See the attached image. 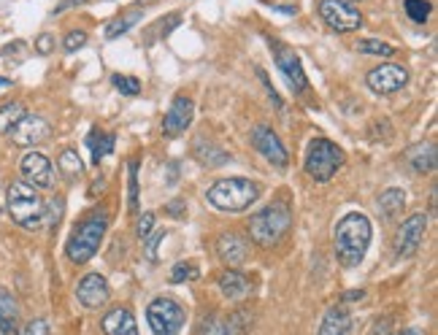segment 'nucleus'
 Listing matches in <instances>:
<instances>
[{"instance_id": "f257e3e1", "label": "nucleus", "mask_w": 438, "mask_h": 335, "mask_svg": "<svg viewBox=\"0 0 438 335\" xmlns=\"http://www.w3.org/2000/svg\"><path fill=\"white\" fill-rule=\"evenodd\" d=\"M371 238H374V228H371V219L365 213L360 211L344 213L338 219V225H335V235H333L338 262L344 268H357L365 259Z\"/></svg>"}, {"instance_id": "f03ea898", "label": "nucleus", "mask_w": 438, "mask_h": 335, "mask_svg": "<svg viewBox=\"0 0 438 335\" xmlns=\"http://www.w3.org/2000/svg\"><path fill=\"white\" fill-rule=\"evenodd\" d=\"M106 230H108V211L103 208H98V211L87 213L79 225L74 228L71 233V238H68V244H65V254L68 259L74 262V265H84V262H90L95 254H98V249L103 244V238H106Z\"/></svg>"}, {"instance_id": "7ed1b4c3", "label": "nucleus", "mask_w": 438, "mask_h": 335, "mask_svg": "<svg viewBox=\"0 0 438 335\" xmlns=\"http://www.w3.org/2000/svg\"><path fill=\"white\" fill-rule=\"evenodd\" d=\"M292 225V211H289L287 200H273L268 206H263L260 211L252 213L249 219V238L263 249H273Z\"/></svg>"}, {"instance_id": "20e7f679", "label": "nucleus", "mask_w": 438, "mask_h": 335, "mask_svg": "<svg viewBox=\"0 0 438 335\" xmlns=\"http://www.w3.org/2000/svg\"><path fill=\"white\" fill-rule=\"evenodd\" d=\"M257 198H260V184L252 182V179H241V176H236V179H219L206 192L209 206L222 213L246 211Z\"/></svg>"}, {"instance_id": "39448f33", "label": "nucleus", "mask_w": 438, "mask_h": 335, "mask_svg": "<svg viewBox=\"0 0 438 335\" xmlns=\"http://www.w3.org/2000/svg\"><path fill=\"white\" fill-rule=\"evenodd\" d=\"M6 206L8 213L19 228L38 230L44 228V200L38 195V189H33L30 184L14 182L6 192Z\"/></svg>"}, {"instance_id": "423d86ee", "label": "nucleus", "mask_w": 438, "mask_h": 335, "mask_svg": "<svg viewBox=\"0 0 438 335\" xmlns=\"http://www.w3.org/2000/svg\"><path fill=\"white\" fill-rule=\"evenodd\" d=\"M341 165H344V152H341L333 141H328V138H314V141L309 143V152H306V173H309L317 184L330 182Z\"/></svg>"}, {"instance_id": "0eeeda50", "label": "nucleus", "mask_w": 438, "mask_h": 335, "mask_svg": "<svg viewBox=\"0 0 438 335\" xmlns=\"http://www.w3.org/2000/svg\"><path fill=\"white\" fill-rule=\"evenodd\" d=\"M146 322L154 335H179L184 327V305L160 295L146 305Z\"/></svg>"}, {"instance_id": "6e6552de", "label": "nucleus", "mask_w": 438, "mask_h": 335, "mask_svg": "<svg viewBox=\"0 0 438 335\" xmlns=\"http://www.w3.org/2000/svg\"><path fill=\"white\" fill-rule=\"evenodd\" d=\"M319 16L335 33L360 30V25H363V14L344 0H319Z\"/></svg>"}, {"instance_id": "1a4fd4ad", "label": "nucleus", "mask_w": 438, "mask_h": 335, "mask_svg": "<svg viewBox=\"0 0 438 335\" xmlns=\"http://www.w3.org/2000/svg\"><path fill=\"white\" fill-rule=\"evenodd\" d=\"M425 230H427V216L425 213H411L406 222L398 228V233H395V257H414L417 249L425 241Z\"/></svg>"}, {"instance_id": "9d476101", "label": "nucleus", "mask_w": 438, "mask_h": 335, "mask_svg": "<svg viewBox=\"0 0 438 335\" xmlns=\"http://www.w3.org/2000/svg\"><path fill=\"white\" fill-rule=\"evenodd\" d=\"M252 314L249 311H236L230 319L219 317V314H206L197 322V335H246L252 327Z\"/></svg>"}, {"instance_id": "9b49d317", "label": "nucleus", "mask_w": 438, "mask_h": 335, "mask_svg": "<svg viewBox=\"0 0 438 335\" xmlns=\"http://www.w3.org/2000/svg\"><path fill=\"white\" fill-rule=\"evenodd\" d=\"M368 90L376 92V95H395L398 90H403L408 84V71L403 65H395V62H384L374 68L368 76H365Z\"/></svg>"}, {"instance_id": "f8f14e48", "label": "nucleus", "mask_w": 438, "mask_h": 335, "mask_svg": "<svg viewBox=\"0 0 438 335\" xmlns=\"http://www.w3.org/2000/svg\"><path fill=\"white\" fill-rule=\"evenodd\" d=\"M19 173L25 184H30L33 189H52L54 187V168L49 163V157L41 152H28L19 160Z\"/></svg>"}, {"instance_id": "ddd939ff", "label": "nucleus", "mask_w": 438, "mask_h": 335, "mask_svg": "<svg viewBox=\"0 0 438 335\" xmlns=\"http://www.w3.org/2000/svg\"><path fill=\"white\" fill-rule=\"evenodd\" d=\"M252 146H255L257 152L263 154L271 165H276L279 170H287L289 154H287V149H284V143L279 141V136L273 133L271 127L257 124L255 130H252Z\"/></svg>"}, {"instance_id": "4468645a", "label": "nucleus", "mask_w": 438, "mask_h": 335, "mask_svg": "<svg viewBox=\"0 0 438 335\" xmlns=\"http://www.w3.org/2000/svg\"><path fill=\"white\" fill-rule=\"evenodd\" d=\"M11 141H14L16 146H38V143H46L49 136H52V124L46 122L44 117H38V114H25L16 127L8 133Z\"/></svg>"}, {"instance_id": "2eb2a0df", "label": "nucleus", "mask_w": 438, "mask_h": 335, "mask_svg": "<svg viewBox=\"0 0 438 335\" xmlns=\"http://www.w3.org/2000/svg\"><path fill=\"white\" fill-rule=\"evenodd\" d=\"M273 54H276V65H279V71H282L284 78H287L289 90L292 92H306L309 90V78H306V71H303L301 57H298L289 46L279 44V41H273Z\"/></svg>"}, {"instance_id": "dca6fc26", "label": "nucleus", "mask_w": 438, "mask_h": 335, "mask_svg": "<svg viewBox=\"0 0 438 335\" xmlns=\"http://www.w3.org/2000/svg\"><path fill=\"white\" fill-rule=\"evenodd\" d=\"M192 117H195V103H192V98H187V95H176L173 103H171V108L166 111L163 133H166L168 138L182 136L184 130L190 127V122H192Z\"/></svg>"}, {"instance_id": "f3484780", "label": "nucleus", "mask_w": 438, "mask_h": 335, "mask_svg": "<svg viewBox=\"0 0 438 335\" xmlns=\"http://www.w3.org/2000/svg\"><path fill=\"white\" fill-rule=\"evenodd\" d=\"M76 298L84 308H103L111 298V287L100 274H87L76 287Z\"/></svg>"}, {"instance_id": "a211bd4d", "label": "nucleus", "mask_w": 438, "mask_h": 335, "mask_svg": "<svg viewBox=\"0 0 438 335\" xmlns=\"http://www.w3.org/2000/svg\"><path fill=\"white\" fill-rule=\"evenodd\" d=\"M217 257L222 259L227 268H238L249 257V241L238 233H222L217 238Z\"/></svg>"}, {"instance_id": "6ab92c4d", "label": "nucleus", "mask_w": 438, "mask_h": 335, "mask_svg": "<svg viewBox=\"0 0 438 335\" xmlns=\"http://www.w3.org/2000/svg\"><path fill=\"white\" fill-rule=\"evenodd\" d=\"M217 284H219V292L225 295L227 300H243V298L252 295V281H249V276L241 274V271H236V268H227L225 274L217 278Z\"/></svg>"}, {"instance_id": "aec40b11", "label": "nucleus", "mask_w": 438, "mask_h": 335, "mask_svg": "<svg viewBox=\"0 0 438 335\" xmlns=\"http://www.w3.org/2000/svg\"><path fill=\"white\" fill-rule=\"evenodd\" d=\"M317 335H352V314L344 305H330L319 322Z\"/></svg>"}, {"instance_id": "412c9836", "label": "nucleus", "mask_w": 438, "mask_h": 335, "mask_svg": "<svg viewBox=\"0 0 438 335\" xmlns=\"http://www.w3.org/2000/svg\"><path fill=\"white\" fill-rule=\"evenodd\" d=\"M0 333L19 335V303L8 290L0 287Z\"/></svg>"}, {"instance_id": "4be33fe9", "label": "nucleus", "mask_w": 438, "mask_h": 335, "mask_svg": "<svg viewBox=\"0 0 438 335\" xmlns=\"http://www.w3.org/2000/svg\"><path fill=\"white\" fill-rule=\"evenodd\" d=\"M192 157H195L200 165H206V168H219V165H225L227 160H230L225 149H219L217 143L206 141L203 136L195 138V143H192Z\"/></svg>"}, {"instance_id": "5701e85b", "label": "nucleus", "mask_w": 438, "mask_h": 335, "mask_svg": "<svg viewBox=\"0 0 438 335\" xmlns=\"http://www.w3.org/2000/svg\"><path fill=\"white\" fill-rule=\"evenodd\" d=\"M100 330L106 335H127L130 330H136V317L127 308H111L100 319Z\"/></svg>"}, {"instance_id": "b1692460", "label": "nucleus", "mask_w": 438, "mask_h": 335, "mask_svg": "<svg viewBox=\"0 0 438 335\" xmlns=\"http://www.w3.org/2000/svg\"><path fill=\"white\" fill-rule=\"evenodd\" d=\"M403 206H406V192L403 189H398V187H390V189H384L381 195H379V203H376V211L381 219H395L398 213L403 211Z\"/></svg>"}, {"instance_id": "393cba45", "label": "nucleus", "mask_w": 438, "mask_h": 335, "mask_svg": "<svg viewBox=\"0 0 438 335\" xmlns=\"http://www.w3.org/2000/svg\"><path fill=\"white\" fill-rule=\"evenodd\" d=\"M141 16H144V11L141 8H127L125 14H120V16H114L111 22L106 25V30H103V35H106L108 41H114V38H120V35H125V33L130 30L133 25H138L141 22Z\"/></svg>"}, {"instance_id": "a878e982", "label": "nucleus", "mask_w": 438, "mask_h": 335, "mask_svg": "<svg viewBox=\"0 0 438 335\" xmlns=\"http://www.w3.org/2000/svg\"><path fill=\"white\" fill-rule=\"evenodd\" d=\"M408 163L417 173H430L436 168V143H420L408 152Z\"/></svg>"}, {"instance_id": "bb28decb", "label": "nucleus", "mask_w": 438, "mask_h": 335, "mask_svg": "<svg viewBox=\"0 0 438 335\" xmlns=\"http://www.w3.org/2000/svg\"><path fill=\"white\" fill-rule=\"evenodd\" d=\"M87 146L92 149V163H100L106 154L114 152V136L100 133V130H92L87 136Z\"/></svg>"}, {"instance_id": "cd10ccee", "label": "nucleus", "mask_w": 438, "mask_h": 335, "mask_svg": "<svg viewBox=\"0 0 438 335\" xmlns=\"http://www.w3.org/2000/svg\"><path fill=\"white\" fill-rule=\"evenodd\" d=\"M25 114H28V108L19 100H8L6 106H0V133H11Z\"/></svg>"}, {"instance_id": "c85d7f7f", "label": "nucleus", "mask_w": 438, "mask_h": 335, "mask_svg": "<svg viewBox=\"0 0 438 335\" xmlns=\"http://www.w3.org/2000/svg\"><path fill=\"white\" fill-rule=\"evenodd\" d=\"M57 168H60V173L65 176V179H79L81 173H84V163H81V157H79V152H74V149H65V152L60 154V160H57Z\"/></svg>"}, {"instance_id": "c756f323", "label": "nucleus", "mask_w": 438, "mask_h": 335, "mask_svg": "<svg viewBox=\"0 0 438 335\" xmlns=\"http://www.w3.org/2000/svg\"><path fill=\"white\" fill-rule=\"evenodd\" d=\"M357 52L360 54H371V57H393L395 46L384 44V41H376V38H365L357 44Z\"/></svg>"}, {"instance_id": "7c9ffc66", "label": "nucleus", "mask_w": 438, "mask_h": 335, "mask_svg": "<svg viewBox=\"0 0 438 335\" xmlns=\"http://www.w3.org/2000/svg\"><path fill=\"white\" fill-rule=\"evenodd\" d=\"M403 11L411 22H417V25H422L427 22V16H430V3L427 0H406L403 3Z\"/></svg>"}, {"instance_id": "2f4dec72", "label": "nucleus", "mask_w": 438, "mask_h": 335, "mask_svg": "<svg viewBox=\"0 0 438 335\" xmlns=\"http://www.w3.org/2000/svg\"><path fill=\"white\" fill-rule=\"evenodd\" d=\"M200 271L195 262H176L171 271V284H184V281H195Z\"/></svg>"}, {"instance_id": "473e14b6", "label": "nucleus", "mask_w": 438, "mask_h": 335, "mask_svg": "<svg viewBox=\"0 0 438 335\" xmlns=\"http://www.w3.org/2000/svg\"><path fill=\"white\" fill-rule=\"evenodd\" d=\"M127 184H130V195H127V208L138 211V160H130L127 165Z\"/></svg>"}, {"instance_id": "72a5a7b5", "label": "nucleus", "mask_w": 438, "mask_h": 335, "mask_svg": "<svg viewBox=\"0 0 438 335\" xmlns=\"http://www.w3.org/2000/svg\"><path fill=\"white\" fill-rule=\"evenodd\" d=\"M114 87L122 92V95H127V98H136L138 92H141V81L136 76H125V74H114Z\"/></svg>"}, {"instance_id": "f704fd0d", "label": "nucleus", "mask_w": 438, "mask_h": 335, "mask_svg": "<svg viewBox=\"0 0 438 335\" xmlns=\"http://www.w3.org/2000/svg\"><path fill=\"white\" fill-rule=\"evenodd\" d=\"M62 198H52L49 203H44V225H49V228H54L57 222L62 219Z\"/></svg>"}, {"instance_id": "c9c22d12", "label": "nucleus", "mask_w": 438, "mask_h": 335, "mask_svg": "<svg viewBox=\"0 0 438 335\" xmlns=\"http://www.w3.org/2000/svg\"><path fill=\"white\" fill-rule=\"evenodd\" d=\"M182 25V14H168V16H163L154 28H151V33H157L160 38H166V35H171V33L176 30Z\"/></svg>"}, {"instance_id": "e433bc0d", "label": "nucleus", "mask_w": 438, "mask_h": 335, "mask_svg": "<svg viewBox=\"0 0 438 335\" xmlns=\"http://www.w3.org/2000/svg\"><path fill=\"white\" fill-rule=\"evenodd\" d=\"M84 44H87V33L84 30H71L68 35H65V41H62V49H65L68 54H74V52H79Z\"/></svg>"}, {"instance_id": "4c0bfd02", "label": "nucleus", "mask_w": 438, "mask_h": 335, "mask_svg": "<svg viewBox=\"0 0 438 335\" xmlns=\"http://www.w3.org/2000/svg\"><path fill=\"white\" fill-rule=\"evenodd\" d=\"M19 335H52V327H49V322L44 317H35V319H30L25 324V330Z\"/></svg>"}, {"instance_id": "58836bf2", "label": "nucleus", "mask_w": 438, "mask_h": 335, "mask_svg": "<svg viewBox=\"0 0 438 335\" xmlns=\"http://www.w3.org/2000/svg\"><path fill=\"white\" fill-rule=\"evenodd\" d=\"M52 49H54V35L52 33H41L35 38V52L38 54H52Z\"/></svg>"}, {"instance_id": "ea45409f", "label": "nucleus", "mask_w": 438, "mask_h": 335, "mask_svg": "<svg viewBox=\"0 0 438 335\" xmlns=\"http://www.w3.org/2000/svg\"><path fill=\"white\" fill-rule=\"evenodd\" d=\"M151 233H154V213L146 211L138 222V238H149Z\"/></svg>"}, {"instance_id": "a19ab883", "label": "nucleus", "mask_w": 438, "mask_h": 335, "mask_svg": "<svg viewBox=\"0 0 438 335\" xmlns=\"http://www.w3.org/2000/svg\"><path fill=\"white\" fill-rule=\"evenodd\" d=\"M84 3H90V0H60V3L54 6L52 14L57 16V14H62V11H68V8H79V6H84Z\"/></svg>"}, {"instance_id": "79ce46f5", "label": "nucleus", "mask_w": 438, "mask_h": 335, "mask_svg": "<svg viewBox=\"0 0 438 335\" xmlns=\"http://www.w3.org/2000/svg\"><path fill=\"white\" fill-rule=\"evenodd\" d=\"M163 238H166L163 233H154V235H149V244H146V257L149 259H157V244H160Z\"/></svg>"}, {"instance_id": "37998d69", "label": "nucleus", "mask_w": 438, "mask_h": 335, "mask_svg": "<svg viewBox=\"0 0 438 335\" xmlns=\"http://www.w3.org/2000/svg\"><path fill=\"white\" fill-rule=\"evenodd\" d=\"M16 52H25V41H11V44H6L3 49H0L3 57H11V54H16Z\"/></svg>"}, {"instance_id": "c03bdc74", "label": "nucleus", "mask_w": 438, "mask_h": 335, "mask_svg": "<svg viewBox=\"0 0 438 335\" xmlns=\"http://www.w3.org/2000/svg\"><path fill=\"white\" fill-rule=\"evenodd\" d=\"M171 216H176V219H182L184 216V203L182 200H173V203H168V208H166Z\"/></svg>"}, {"instance_id": "a18cd8bd", "label": "nucleus", "mask_w": 438, "mask_h": 335, "mask_svg": "<svg viewBox=\"0 0 438 335\" xmlns=\"http://www.w3.org/2000/svg\"><path fill=\"white\" fill-rule=\"evenodd\" d=\"M395 335H425L420 327H408V330H403V333H395Z\"/></svg>"}, {"instance_id": "49530a36", "label": "nucleus", "mask_w": 438, "mask_h": 335, "mask_svg": "<svg viewBox=\"0 0 438 335\" xmlns=\"http://www.w3.org/2000/svg\"><path fill=\"white\" fill-rule=\"evenodd\" d=\"M357 298H363V290H352L347 295V300H357Z\"/></svg>"}, {"instance_id": "de8ad7c7", "label": "nucleus", "mask_w": 438, "mask_h": 335, "mask_svg": "<svg viewBox=\"0 0 438 335\" xmlns=\"http://www.w3.org/2000/svg\"><path fill=\"white\" fill-rule=\"evenodd\" d=\"M151 3H157V0H138L136 8H146V6H151Z\"/></svg>"}, {"instance_id": "09e8293b", "label": "nucleus", "mask_w": 438, "mask_h": 335, "mask_svg": "<svg viewBox=\"0 0 438 335\" xmlns=\"http://www.w3.org/2000/svg\"><path fill=\"white\" fill-rule=\"evenodd\" d=\"M0 87H11V78H3V76H0Z\"/></svg>"}, {"instance_id": "8fccbe9b", "label": "nucleus", "mask_w": 438, "mask_h": 335, "mask_svg": "<svg viewBox=\"0 0 438 335\" xmlns=\"http://www.w3.org/2000/svg\"><path fill=\"white\" fill-rule=\"evenodd\" d=\"M127 335H138V327H136V330H130V333H127Z\"/></svg>"}, {"instance_id": "3c124183", "label": "nucleus", "mask_w": 438, "mask_h": 335, "mask_svg": "<svg viewBox=\"0 0 438 335\" xmlns=\"http://www.w3.org/2000/svg\"><path fill=\"white\" fill-rule=\"evenodd\" d=\"M344 3H360V0H344Z\"/></svg>"}]
</instances>
